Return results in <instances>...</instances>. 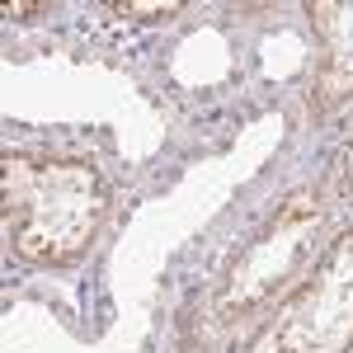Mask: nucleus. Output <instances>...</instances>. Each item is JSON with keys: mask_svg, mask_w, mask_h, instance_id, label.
Instances as JSON below:
<instances>
[{"mask_svg": "<svg viewBox=\"0 0 353 353\" xmlns=\"http://www.w3.org/2000/svg\"><path fill=\"white\" fill-rule=\"evenodd\" d=\"M109 212V189L85 161L5 151V236L28 264H71Z\"/></svg>", "mask_w": 353, "mask_h": 353, "instance_id": "1", "label": "nucleus"}, {"mask_svg": "<svg viewBox=\"0 0 353 353\" xmlns=\"http://www.w3.org/2000/svg\"><path fill=\"white\" fill-rule=\"evenodd\" d=\"M321 231H325V203L316 189L292 193L254 241L245 245L241 254L231 259V269L221 273L217 292L208 297V316H203V330H231L241 316L259 311L264 301H273L292 278H306L311 264L321 259L316 245H321Z\"/></svg>", "mask_w": 353, "mask_h": 353, "instance_id": "2", "label": "nucleus"}, {"mask_svg": "<svg viewBox=\"0 0 353 353\" xmlns=\"http://www.w3.org/2000/svg\"><path fill=\"white\" fill-rule=\"evenodd\" d=\"M269 339L283 353H349L353 349V226L321 250L301 288L278 306Z\"/></svg>", "mask_w": 353, "mask_h": 353, "instance_id": "3", "label": "nucleus"}, {"mask_svg": "<svg viewBox=\"0 0 353 353\" xmlns=\"http://www.w3.org/2000/svg\"><path fill=\"white\" fill-rule=\"evenodd\" d=\"M311 28L321 38V66L311 81V109L334 113L353 99V0H321L306 5Z\"/></svg>", "mask_w": 353, "mask_h": 353, "instance_id": "4", "label": "nucleus"}, {"mask_svg": "<svg viewBox=\"0 0 353 353\" xmlns=\"http://www.w3.org/2000/svg\"><path fill=\"white\" fill-rule=\"evenodd\" d=\"M184 5L179 0H151V5H104L99 14H113V19H132V24H151V19H174Z\"/></svg>", "mask_w": 353, "mask_h": 353, "instance_id": "5", "label": "nucleus"}, {"mask_svg": "<svg viewBox=\"0 0 353 353\" xmlns=\"http://www.w3.org/2000/svg\"><path fill=\"white\" fill-rule=\"evenodd\" d=\"M334 179H339V193H344V198H353V137H349V146L339 151V165H334Z\"/></svg>", "mask_w": 353, "mask_h": 353, "instance_id": "6", "label": "nucleus"}, {"mask_svg": "<svg viewBox=\"0 0 353 353\" xmlns=\"http://www.w3.org/2000/svg\"><path fill=\"white\" fill-rule=\"evenodd\" d=\"M43 10H48V5H24V0L14 5V0H10V5H5V19L14 24V19H33V14H43Z\"/></svg>", "mask_w": 353, "mask_h": 353, "instance_id": "7", "label": "nucleus"}, {"mask_svg": "<svg viewBox=\"0 0 353 353\" xmlns=\"http://www.w3.org/2000/svg\"><path fill=\"white\" fill-rule=\"evenodd\" d=\"M245 353H283V349L273 344V339H269V330H264V334H259V339H254V344H250Z\"/></svg>", "mask_w": 353, "mask_h": 353, "instance_id": "8", "label": "nucleus"}]
</instances>
